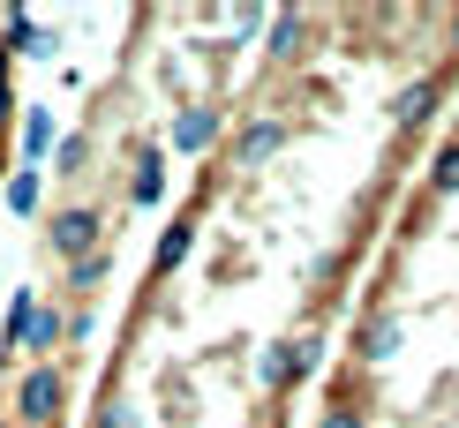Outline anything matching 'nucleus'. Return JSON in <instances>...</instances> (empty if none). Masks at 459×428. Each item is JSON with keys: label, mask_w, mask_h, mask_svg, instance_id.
<instances>
[{"label": "nucleus", "mask_w": 459, "mask_h": 428, "mask_svg": "<svg viewBox=\"0 0 459 428\" xmlns=\"http://www.w3.org/2000/svg\"><path fill=\"white\" fill-rule=\"evenodd\" d=\"M61 398H68V376L53 361H38L23 383H15V421L23 428H53V414H61Z\"/></svg>", "instance_id": "1"}, {"label": "nucleus", "mask_w": 459, "mask_h": 428, "mask_svg": "<svg viewBox=\"0 0 459 428\" xmlns=\"http://www.w3.org/2000/svg\"><path fill=\"white\" fill-rule=\"evenodd\" d=\"M316 354H324V338L309 330V338H279V346H264V361H256V383L264 391H286V383H301L316 368Z\"/></svg>", "instance_id": "2"}, {"label": "nucleus", "mask_w": 459, "mask_h": 428, "mask_svg": "<svg viewBox=\"0 0 459 428\" xmlns=\"http://www.w3.org/2000/svg\"><path fill=\"white\" fill-rule=\"evenodd\" d=\"M53 256H68V263H83V256H99V233H106V218L91 203H68V210H53Z\"/></svg>", "instance_id": "3"}, {"label": "nucleus", "mask_w": 459, "mask_h": 428, "mask_svg": "<svg viewBox=\"0 0 459 428\" xmlns=\"http://www.w3.org/2000/svg\"><path fill=\"white\" fill-rule=\"evenodd\" d=\"M437 106H445V75H414V83L392 98V128H399V135L429 128V121H437Z\"/></svg>", "instance_id": "4"}, {"label": "nucleus", "mask_w": 459, "mask_h": 428, "mask_svg": "<svg viewBox=\"0 0 459 428\" xmlns=\"http://www.w3.org/2000/svg\"><path fill=\"white\" fill-rule=\"evenodd\" d=\"M279 143H286V121H279V113H256V121L234 135V166H241V173L272 166V158H279Z\"/></svg>", "instance_id": "5"}, {"label": "nucleus", "mask_w": 459, "mask_h": 428, "mask_svg": "<svg viewBox=\"0 0 459 428\" xmlns=\"http://www.w3.org/2000/svg\"><path fill=\"white\" fill-rule=\"evenodd\" d=\"M219 128H226V121H219L212 106H181V113H174V150H181V158H204V150L219 143Z\"/></svg>", "instance_id": "6"}, {"label": "nucleus", "mask_w": 459, "mask_h": 428, "mask_svg": "<svg viewBox=\"0 0 459 428\" xmlns=\"http://www.w3.org/2000/svg\"><path fill=\"white\" fill-rule=\"evenodd\" d=\"M8 53H23V61H53V53H61V38L38 23L30 8H8Z\"/></svg>", "instance_id": "7"}, {"label": "nucleus", "mask_w": 459, "mask_h": 428, "mask_svg": "<svg viewBox=\"0 0 459 428\" xmlns=\"http://www.w3.org/2000/svg\"><path fill=\"white\" fill-rule=\"evenodd\" d=\"M354 354H361V361H392V354H399V316H392V308L361 316V330H354Z\"/></svg>", "instance_id": "8"}, {"label": "nucleus", "mask_w": 459, "mask_h": 428, "mask_svg": "<svg viewBox=\"0 0 459 428\" xmlns=\"http://www.w3.org/2000/svg\"><path fill=\"white\" fill-rule=\"evenodd\" d=\"M53 150H61V128H53L46 106H30V113H23V166H46Z\"/></svg>", "instance_id": "9"}, {"label": "nucleus", "mask_w": 459, "mask_h": 428, "mask_svg": "<svg viewBox=\"0 0 459 428\" xmlns=\"http://www.w3.org/2000/svg\"><path fill=\"white\" fill-rule=\"evenodd\" d=\"M422 196H429V203L459 196V135H452V143H437V158H429V173H422Z\"/></svg>", "instance_id": "10"}, {"label": "nucleus", "mask_w": 459, "mask_h": 428, "mask_svg": "<svg viewBox=\"0 0 459 428\" xmlns=\"http://www.w3.org/2000/svg\"><path fill=\"white\" fill-rule=\"evenodd\" d=\"M61 338H68V316H61V308H46V301H38V316H30V330H23V354H38V361H46L53 346H61Z\"/></svg>", "instance_id": "11"}, {"label": "nucleus", "mask_w": 459, "mask_h": 428, "mask_svg": "<svg viewBox=\"0 0 459 428\" xmlns=\"http://www.w3.org/2000/svg\"><path fill=\"white\" fill-rule=\"evenodd\" d=\"M38 203H46V166H15L8 173V210H15V218H30Z\"/></svg>", "instance_id": "12"}, {"label": "nucleus", "mask_w": 459, "mask_h": 428, "mask_svg": "<svg viewBox=\"0 0 459 428\" xmlns=\"http://www.w3.org/2000/svg\"><path fill=\"white\" fill-rule=\"evenodd\" d=\"M159 196H166V158H159V150H143V158H136V181H128V203L151 210Z\"/></svg>", "instance_id": "13"}, {"label": "nucleus", "mask_w": 459, "mask_h": 428, "mask_svg": "<svg viewBox=\"0 0 459 428\" xmlns=\"http://www.w3.org/2000/svg\"><path fill=\"white\" fill-rule=\"evenodd\" d=\"M188 248H196V226L174 218V226H166V241H159V256H151V270H159V278H166V270H181V263H188Z\"/></svg>", "instance_id": "14"}, {"label": "nucleus", "mask_w": 459, "mask_h": 428, "mask_svg": "<svg viewBox=\"0 0 459 428\" xmlns=\"http://www.w3.org/2000/svg\"><path fill=\"white\" fill-rule=\"evenodd\" d=\"M272 61H301V15L294 8L272 15Z\"/></svg>", "instance_id": "15"}, {"label": "nucleus", "mask_w": 459, "mask_h": 428, "mask_svg": "<svg viewBox=\"0 0 459 428\" xmlns=\"http://www.w3.org/2000/svg\"><path fill=\"white\" fill-rule=\"evenodd\" d=\"M106 270H113V248H99V256H83V263H68V286H75V294H91Z\"/></svg>", "instance_id": "16"}, {"label": "nucleus", "mask_w": 459, "mask_h": 428, "mask_svg": "<svg viewBox=\"0 0 459 428\" xmlns=\"http://www.w3.org/2000/svg\"><path fill=\"white\" fill-rule=\"evenodd\" d=\"M83 158H91L83 135H61V150H53V173H61V181H75V173H83Z\"/></svg>", "instance_id": "17"}, {"label": "nucleus", "mask_w": 459, "mask_h": 428, "mask_svg": "<svg viewBox=\"0 0 459 428\" xmlns=\"http://www.w3.org/2000/svg\"><path fill=\"white\" fill-rule=\"evenodd\" d=\"M316 428H369V414H361V406H347V398H339V406H324V414H316Z\"/></svg>", "instance_id": "18"}, {"label": "nucleus", "mask_w": 459, "mask_h": 428, "mask_svg": "<svg viewBox=\"0 0 459 428\" xmlns=\"http://www.w3.org/2000/svg\"><path fill=\"white\" fill-rule=\"evenodd\" d=\"M8 113H15V90H8V46H0V128H8Z\"/></svg>", "instance_id": "19"}, {"label": "nucleus", "mask_w": 459, "mask_h": 428, "mask_svg": "<svg viewBox=\"0 0 459 428\" xmlns=\"http://www.w3.org/2000/svg\"><path fill=\"white\" fill-rule=\"evenodd\" d=\"M99 428H136V414H128V406H121V398H113V406H106V414H99Z\"/></svg>", "instance_id": "20"}, {"label": "nucleus", "mask_w": 459, "mask_h": 428, "mask_svg": "<svg viewBox=\"0 0 459 428\" xmlns=\"http://www.w3.org/2000/svg\"><path fill=\"white\" fill-rule=\"evenodd\" d=\"M452 61H459V15H452Z\"/></svg>", "instance_id": "21"}, {"label": "nucleus", "mask_w": 459, "mask_h": 428, "mask_svg": "<svg viewBox=\"0 0 459 428\" xmlns=\"http://www.w3.org/2000/svg\"><path fill=\"white\" fill-rule=\"evenodd\" d=\"M0 428H8V421H0Z\"/></svg>", "instance_id": "22"}]
</instances>
